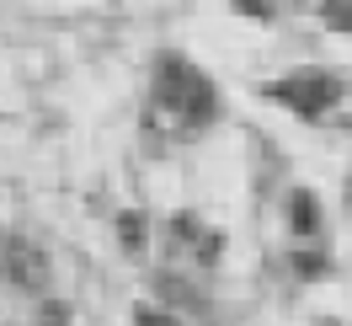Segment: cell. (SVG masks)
I'll return each instance as SVG.
<instances>
[{"label": "cell", "mask_w": 352, "mask_h": 326, "mask_svg": "<svg viewBox=\"0 0 352 326\" xmlns=\"http://www.w3.org/2000/svg\"><path fill=\"white\" fill-rule=\"evenodd\" d=\"M155 108L171 118V129H203V123L219 118V91H214V81L198 65L171 54L155 70Z\"/></svg>", "instance_id": "cell-1"}, {"label": "cell", "mask_w": 352, "mask_h": 326, "mask_svg": "<svg viewBox=\"0 0 352 326\" xmlns=\"http://www.w3.org/2000/svg\"><path fill=\"white\" fill-rule=\"evenodd\" d=\"M267 96L283 102V108H294V112H305V118H315V112H326L331 102L342 96V81L326 75V70H299V75H288V81H272Z\"/></svg>", "instance_id": "cell-2"}, {"label": "cell", "mask_w": 352, "mask_h": 326, "mask_svg": "<svg viewBox=\"0 0 352 326\" xmlns=\"http://www.w3.org/2000/svg\"><path fill=\"white\" fill-rule=\"evenodd\" d=\"M6 278L16 283V289H43L48 283V252L43 246H32V241H22V236H11L6 241Z\"/></svg>", "instance_id": "cell-3"}, {"label": "cell", "mask_w": 352, "mask_h": 326, "mask_svg": "<svg viewBox=\"0 0 352 326\" xmlns=\"http://www.w3.org/2000/svg\"><path fill=\"white\" fill-rule=\"evenodd\" d=\"M166 236H171V252H187L192 262H214V257H219V236H214V230H203L192 214H176Z\"/></svg>", "instance_id": "cell-4"}, {"label": "cell", "mask_w": 352, "mask_h": 326, "mask_svg": "<svg viewBox=\"0 0 352 326\" xmlns=\"http://www.w3.org/2000/svg\"><path fill=\"white\" fill-rule=\"evenodd\" d=\"M288 214H294V230H299V236H315V230H320V203H315V193H294L288 198Z\"/></svg>", "instance_id": "cell-5"}, {"label": "cell", "mask_w": 352, "mask_h": 326, "mask_svg": "<svg viewBox=\"0 0 352 326\" xmlns=\"http://www.w3.org/2000/svg\"><path fill=\"white\" fill-rule=\"evenodd\" d=\"M118 236H123V246H144V214H123L118 219Z\"/></svg>", "instance_id": "cell-6"}, {"label": "cell", "mask_w": 352, "mask_h": 326, "mask_svg": "<svg viewBox=\"0 0 352 326\" xmlns=\"http://www.w3.org/2000/svg\"><path fill=\"white\" fill-rule=\"evenodd\" d=\"M326 27L352 32V0H331V6H326Z\"/></svg>", "instance_id": "cell-7"}, {"label": "cell", "mask_w": 352, "mask_h": 326, "mask_svg": "<svg viewBox=\"0 0 352 326\" xmlns=\"http://www.w3.org/2000/svg\"><path fill=\"white\" fill-rule=\"evenodd\" d=\"M133 326H182V321L166 316V310H155V305H139V310H133Z\"/></svg>", "instance_id": "cell-8"}, {"label": "cell", "mask_w": 352, "mask_h": 326, "mask_svg": "<svg viewBox=\"0 0 352 326\" xmlns=\"http://www.w3.org/2000/svg\"><path fill=\"white\" fill-rule=\"evenodd\" d=\"M235 6H241L245 17H272V11H267V0H235Z\"/></svg>", "instance_id": "cell-9"}]
</instances>
